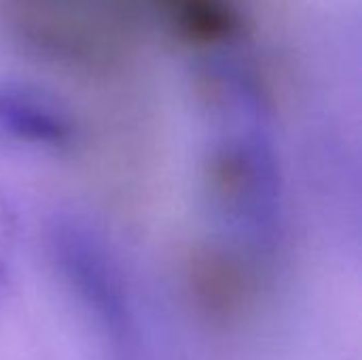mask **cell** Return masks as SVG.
I'll list each match as a JSON object with an SVG mask.
<instances>
[{
	"instance_id": "1",
	"label": "cell",
	"mask_w": 362,
	"mask_h": 360,
	"mask_svg": "<svg viewBox=\"0 0 362 360\" xmlns=\"http://www.w3.org/2000/svg\"><path fill=\"white\" fill-rule=\"evenodd\" d=\"M51 263L78 299L115 354L134 350V314L115 257L89 223L68 212L53 214L47 227Z\"/></svg>"
},
{
	"instance_id": "2",
	"label": "cell",
	"mask_w": 362,
	"mask_h": 360,
	"mask_svg": "<svg viewBox=\"0 0 362 360\" xmlns=\"http://www.w3.org/2000/svg\"><path fill=\"white\" fill-rule=\"evenodd\" d=\"M15 223H17V216H15L13 206H8L6 210L0 212V310L11 291V263H8V255H6V242L13 240L11 233L15 229Z\"/></svg>"
}]
</instances>
